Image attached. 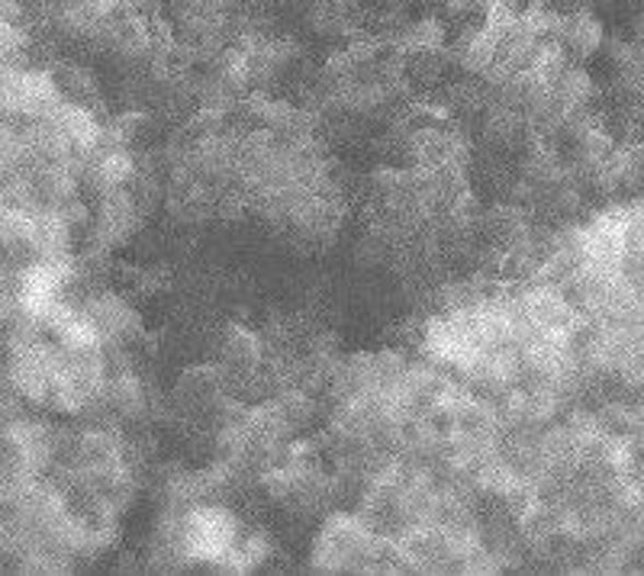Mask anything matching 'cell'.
I'll list each match as a JSON object with an SVG mask.
<instances>
[{"label":"cell","mask_w":644,"mask_h":576,"mask_svg":"<svg viewBox=\"0 0 644 576\" xmlns=\"http://www.w3.org/2000/svg\"><path fill=\"white\" fill-rule=\"evenodd\" d=\"M606 39H609L606 36V23L599 20V13L593 7L564 13L558 43H561V49L567 52L571 61H584L586 64L589 58H596L606 49Z\"/></svg>","instance_id":"6da1fadb"}]
</instances>
